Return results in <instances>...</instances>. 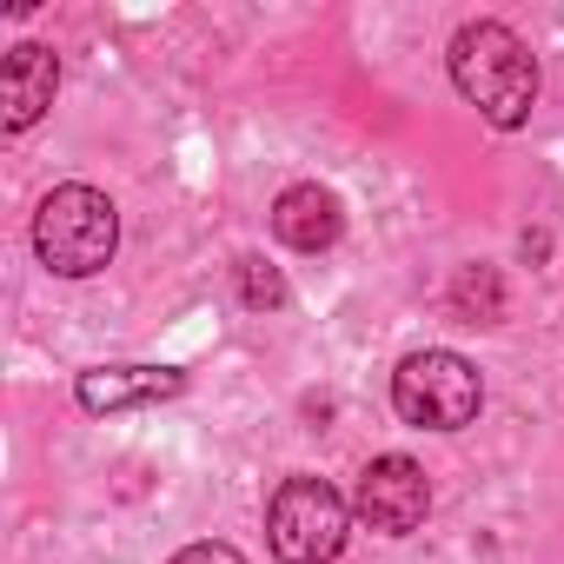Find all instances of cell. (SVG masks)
Returning a JSON list of instances; mask_svg holds the SVG:
<instances>
[{"mask_svg":"<svg viewBox=\"0 0 564 564\" xmlns=\"http://www.w3.org/2000/svg\"><path fill=\"white\" fill-rule=\"evenodd\" d=\"M239 300L246 306H286V279H279L265 259H239Z\"/></svg>","mask_w":564,"mask_h":564,"instance_id":"10","label":"cell"},{"mask_svg":"<svg viewBox=\"0 0 564 564\" xmlns=\"http://www.w3.org/2000/svg\"><path fill=\"white\" fill-rule=\"evenodd\" d=\"M352 511H359V524L379 531V538H405V531H419L425 511H432V478H425V465L405 458V452L372 458V465L359 471Z\"/></svg>","mask_w":564,"mask_h":564,"instance_id":"5","label":"cell"},{"mask_svg":"<svg viewBox=\"0 0 564 564\" xmlns=\"http://www.w3.org/2000/svg\"><path fill=\"white\" fill-rule=\"evenodd\" d=\"M485 405V379L465 352L425 346L392 372V412L419 432H465Z\"/></svg>","mask_w":564,"mask_h":564,"instance_id":"3","label":"cell"},{"mask_svg":"<svg viewBox=\"0 0 564 564\" xmlns=\"http://www.w3.org/2000/svg\"><path fill=\"white\" fill-rule=\"evenodd\" d=\"M113 246H120V213H113V199L100 186L67 180V186H54L41 199V213H34V252H41L47 272L94 279L113 259Z\"/></svg>","mask_w":564,"mask_h":564,"instance_id":"2","label":"cell"},{"mask_svg":"<svg viewBox=\"0 0 564 564\" xmlns=\"http://www.w3.org/2000/svg\"><path fill=\"white\" fill-rule=\"evenodd\" d=\"M180 392H186V372L173 366H94L74 379V399L87 412H133V405H160Z\"/></svg>","mask_w":564,"mask_h":564,"instance_id":"7","label":"cell"},{"mask_svg":"<svg viewBox=\"0 0 564 564\" xmlns=\"http://www.w3.org/2000/svg\"><path fill=\"white\" fill-rule=\"evenodd\" d=\"M346 531H352V505L313 471L286 478L265 505V544L279 564H333L346 551Z\"/></svg>","mask_w":564,"mask_h":564,"instance_id":"4","label":"cell"},{"mask_svg":"<svg viewBox=\"0 0 564 564\" xmlns=\"http://www.w3.org/2000/svg\"><path fill=\"white\" fill-rule=\"evenodd\" d=\"M452 87L498 127V133H518L538 107V61L531 47L505 28V21H465L452 34Z\"/></svg>","mask_w":564,"mask_h":564,"instance_id":"1","label":"cell"},{"mask_svg":"<svg viewBox=\"0 0 564 564\" xmlns=\"http://www.w3.org/2000/svg\"><path fill=\"white\" fill-rule=\"evenodd\" d=\"M173 564H246V557H239L232 544H219V538H206V544H186V551H180Z\"/></svg>","mask_w":564,"mask_h":564,"instance_id":"11","label":"cell"},{"mask_svg":"<svg viewBox=\"0 0 564 564\" xmlns=\"http://www.w3.org/2000/svg\"><path fill=\"white\" fill-rule=\"evenodd\" d=\"M272 232L286 239L293 252H326V246H339L346 213H339V199L326 186H286L272 199Z\"/></svg>","mask_w":564,"mask_h":564,"instance_id":"8","label":"cell"},{"mask_svg":"<svg viewBox=\"0 0 564 564\" xmlns=\"http://www.w3.org/2000/svg\"><path fill=\"white\" fill-rule=\"evenodd\" d=\"M452 306H458V319H471V326H498V319H505V286H498V272H491V265H465V272L452 279Z\"/></svg>","mask_w":564,"mask_h":564,"instance_id":"9","label":"cell"},{"mask_svg":"<svg viewBox=\"0 0 564 564\" xmlns=\"http://www.w3.org/2000/svg\"><path fill=\"white\" fill-rule=\"evenodd\" d=\"M54 94H61V61H54V47L21 41L8 61H0V127H8V133H28V127L54 107Z\"/></svg>","mask_w":564,"mask_h":564,"instance_id":"6","label":"cell"}]
</instances>
